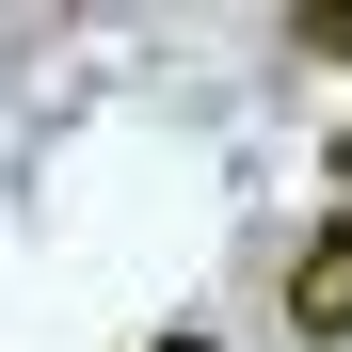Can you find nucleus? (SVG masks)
I'll use <instances>...</instances> for the list:
<instances>
[{"instance_id":"nucleus-2","label":"nucleus","mask_w":352,"mask_h":352,"mask_svg":"<svg viewBox=\"0 0 352 352\" xmlns=\"http://www.w3.org/2000/svg\"><path fill=\"white\" fill-rule=\"evenodd\" d=\"M305 48H320V65H352V0H320V16H305Z\"/></svg>"},{"instance_id":"nucleus-1","label":"nucleus","mask_w":352,"mask_h":352,"mask_svg":"<svg viewBox=\"0 0 352 352\" xmlns=\"http://www.w3.org/2000/svg\"><path fill=\"white\" fill-rule=\"evenodd\" d=\"M272 305H288V336H305V352H352V208H320L305 241L272 256Z\"/></svg>"},{"instance_id":"nucleus-4","label":"nucleus","mask_w":352,"mask_h":352,"mask_svg":"<svg viewBox=\"0 0 352 352\" xmlns=\"http://www.w3.org/2000/svg\"><path fill=\"white\" fill-rule=\"evenodd\" d=\"M144 352H224V336H144Z\"/></svg>"},{"instance_id":"nucleus-3","label":"nucleus","mask_w":352,"mask_h":352,"mask_svg":"<svg viewBox=\"0 0 352 352\" xmlns=\"http://www.w3.org/2000/svg\"><path fill=\"white\" fill-rule=\"evenodd\" d=\"M320 160H336V208H352V129H336V144H320Z\"/></svg>"}]
</instances>
